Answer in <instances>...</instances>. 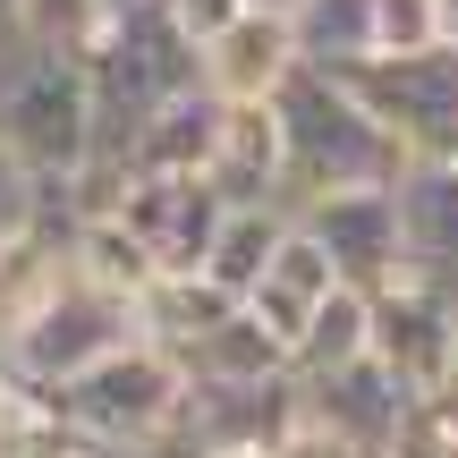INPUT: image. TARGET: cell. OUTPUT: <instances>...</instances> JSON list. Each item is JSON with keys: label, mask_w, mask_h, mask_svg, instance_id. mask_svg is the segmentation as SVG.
<instances>
[{"label": "cell", "mask_w": 458, "mask_h": 458, "mask_svg": "<svg viewBox=\"0 0 458 458\" xmlns=\"http://www.w3.org/2000/svg\"><path fill=\"white\" fill-rule=\"evenodd\" d=\"M272 111H280V136H289V179H280V213L289 221L306 204L340 196V187H399L408 179V145L331 68H297Z\"/></svg>", "instance_id": "6da1fadb"}, {"label": "cell", "mask_w": 458, "mask_h": 458, "mask_svg": "<svg viewBox=\"0 0 458 458\" xmlns=\"http://www.w3.org/2000/svg\"><path fill=\"white\" fill-rule=\"evenodd\" d=\"M0 136L43 187H77L102 162V102L77 51H43V43L0 51Z\"/></svg>", "instance_id": "7a4b0ae2"}, {"label": "cell", "mask_w": 458, "mask_h": 458, "mask_svg": "<svg viewBox=\"0 0 458 458\" xmlns=\"http://www.w3.org/2000/svg\"><path fill=\"white\" fill-rule=\"evenodd\" d=\"M187 399H196L187 357L136 340V348H119V357H102L94 374H77L51 408H60L77 433H94V442H111V450L136 458V450L179 442V433H187Z\"/></svg>", "instance_id": "3957f363"}, {"label": "cell", "mask_w": 458, "mask_h": 458, "mask_svg": "<svg viewBox=\"0 0 458 458\" xmlns=\"http://www.w3.org/2000/svg\"><path fill=\"white\" fill-rule=\"evenodd\" d=\"M136 340H145L136 306H128V297H111V289H94V280L68 263V280L43 297V314H34V323L0 348V365H9L26 391L60 399L77 374H94L102 357H119V348H136Z\"/></svg>", "instance_id": "277c9868"}, {"label": "cell", "mask_w": 458, "mask_h": 458, "mask_svg": "<svg viewBox=\"0 0 458 458\" xmlns=\"http://www.w3.org/2000/svg\"><path fill=\"white\" fill-rule=\"evenodd\" d=\"M374 357L416 399H450L458 391V280L450 272L399 263L374 289Z\"/></svg>", "instance_id": "5b68a950"}, {"label": "cell", "mask_w": 458, "mask_h": 458, "mask_svg": "<svg viewBox=\"0 0 458 458\" xmlns=\"http://www.w3.org/2000/svg\"><path fill=\"white\" fill-rule=\"evenodd\" d=\"M340 85L408 145V162H450L458 153V43L416 51V60H357Z\"/></svg>", "instance_id": "8992f818"}, {"label": "cell", "mask_w": 458, "mask_h": 458, "mask_svg": "<svg viewBox=\"0 0 458 458\" xmlns=\"http://www.w3.org/2000/svg\"><path fill=\"white\" fill-rule=\"evenodd\" d=\"M323 238V255L340 263V280L348 289H365L374 297L382 280L408 263V221H399V187H340V196H323V204H306L297 213Z\"/></svg>", "instance_id": "52a82bcc"}, {"label": "cell", "mask_w": 458, "mask_h": 458, "mask_svg": "<svg viewBox=\"0 0 458 458\" xmlns=\"http://www.w3.org/2000/svg\"><path fill=\"white\" fill-rule=\"evenodd\" d=\"M297 68H306L297 26H289V17L246 9L221 43H204V94L229 102V111H238V102H280V85H289Z\"/></svg>", "instance_id": "ba28073f"}, {"label": "cell", "mask_w": 458, "mask_h": 458, "mask_svg": "<svg viewBox=\"0 0 458 458\" xmlns=\"http://www.w3.org/2000/svg\"><path fill=\"white\" fill-rule=\"evenodd\" d=\"M408 408H416V391H408L382 357L348 365V374H331V382H306V416H323V425L340 433V442H357L365 458H391Z\"/></svg>", "instance_id": "9c48e42d"}, {"label": "cell", "mask_w": 458, "mask_h": 458, "mask_svg": "<svg viewBox=\"0 0 458 458\" xmlns=\"http://www.w3.org/2000/svg\"><path fill=\"white\" fill-rule=\"evenodd\" d=\"M331 289H348L340 263L323 255V238H314L306 221H289V238H280V255H272V272H263V289L246 297V306L272 323V340H289V365H297V340H306L314 306H323Z\"/></svg>", "instance_id": "30bf717a"}, {"label": "cell", "mask_w": 458, "mask_h": 458, "mask_svg": "<svg viewBox=\"0 0 458 458\" xmlns=\"http://www.w3.org/2000/svg\"><path fill=\"white\" fill-rule=\"evenodd\" d=\"M280 179H289V136H280L272 102H221V153H213V187L229 204H280Z\"/></svg>", "instance_id": "8fae6325"}, {"label": "cell", "mask_w": 458, "mask_h": 458, "mask_svg": "<svg viewBox=\"0 0 458 458\" xmlns=\"http://www.w3.org/2000/svg\"><path fill=\"white\" fill-rule=\"evenodd\" d=\"M213 153H221V102L213 94H179L136 128L128 170H153V179H213Z\"/></svg>", "instance_id": "7c38bea8"}, {"label": "cell", "mask_w": 458, "mask_h": 458, "mask_svg": "<svg viewBox=\"0 0 458 458\" xmlns=\"http://www.w3.org/2000/svg\"><path fill=\"white\" fill-rule=\"evenodd\" d=\"M399 221H408V263L458 280V153L450 162H408V179H399Z\"/></svg>", "instance_id": "4fadbf2b"}, {"label": "cell", "mask_w": 458, "mask_h": 458, "mask_svg": "<svg viewBox=\"0 0 458 458\" xmlns=\"http://www.w3.org/2000/svg\"><path fill=\"white\" fill-rule=\"evenodd\" d=\"M238 314V297L213 289L204 272H162L145 289V306H136V323H145V340L153 348H170V357H187L196 340H213V331Z\"/></svg>", "instance_id": "5bb4252c"}, {"label": "cell", "mask_w": 458, "mask_h": 458, "mask_svg": "<svg viewBox=\"0 0 458 458\" xmlns=\"http://www.w3.org/2000/svg\"><path fill=\"white\" fill-rule=\"evenodd\" d=\"M280 238H289V213H280V204H229L213 255H204V280H213V289H229V297L246 306V297L263 289V272H272Z\"/></svg>", "instance_id": "9a60e30c"}, {"label": "cell", "mask_w": 458, "mask_h": 458, "mask_svg": "<svg viewBox=\"0 0 458 458\" xmlns=\"http://www.w3.org/2000/svg\"><path fill=\"white\" fill-rule=\"evenodd\" d=\"M187 374L196 382H280V374H297V365H289V340H272V323H263L255 306H238L213 340L187 348Z\"/></svg>", "instance_id": "2e32d148"}, {"label": "cell", "mask_w": 458, "mask_h": 458, "mask_svg": "<svg viewBox=\"0 0 458 458\" xmlns=\"http://www.w3.org/2000/svg\"><path fill=\"white\" fill-rule=\"evenodd\" d=\"M374 357V297L365 289H331L323 306H314L306 340H297V382H331L348 374V365Z\"/></svg>", "instance_id": "e0dca14e"}, {"label": "cell", "mask_w": 458, "mask_h": 458, "mask_svg": "<svg viewBox=\"0 0 458 458\" xmlns=\"http://www.w3.org/2000/svg\"><path fill=\"white\" fill-rule=\"evenodd\" d=\"M68 263H77L94 289H111V297H128V306H145V289L162 280V255H153L145 238H136L128 221H77V238H68Z\"/></svg>", "instance_id": "ac0fdd59"}, {"label": "cell", "mask_w": 458, "mask_h": 458, "mask_svg": "<svg viewBox=\"0 0 458 458\" xmlns=\"http://www.w3.org/2000/svg\"><path fill=\"white\" fill-rule=\"evenodd\" d=\"M289 26H297V51H306V68H331V77H348L357 60H374V0H306Z\"/></svg>", "instance_id": "d6986e66"}, {"label": "cell", "mask_w": 458, "mask_h": 458, "mask_svg": "<svg viewBox=\"0 0 458 458\" xmlns=\"http://www.w3.org/2000/svg\"><path fill=\"white\" fill-rule=\"evenodd\" d=\"M442 43V0H374V60H416Z\"/></svg>", "instance_id": "ffe728a7"}, {"label": "cell", "mask_w": 458, "mask_h": 458, "mask_svg": "<svg viewBox=\"0 0 458 458\" xmlns=\"http://www.w3.org/2000/svg\"><path fill=\"white\" fill-rule=\"evenodd\" d=\"M94 34H102V0H26V43L85 51Z\"/></svg>", "instance_id": "44dd1931"}, {"label": "cell", "mask_w": 458, "mask_h": 458, "mask_svg": "<svg viewBox=\"0 0 458 458\" xmlns=\"http://www.w3.org/2000/svg\"><path fill=\"white\" fill-rule=\"evenodd\" d=\"M391 458H458V391L450 399H416L399 442H391Z\"/></svg>", "instance_id": "7402d4cb"}, {"label": "cell", "mask_w": 458, "mask_h": 458, "mask_svg": "<svg viewBox=\"0 0 458 458\" xmlns=\"http://www.w3.org/2000/svg\"><path fill=\"white\" fill-rule=\"evenodd\" d=\"M43 221V179H34L26 162H17V145L0 136V238H17V229Z\"/></svg>", "instance_id": "603a6c76"}, {"label": "cell", "mask_w": 458, "mask_h": 458, "mask_svg": "<svg viewBox=\"0 0 458 458\" xmlns=\"http://www.w3.org/2000/svg\"><path fill=\"white\" fill-rule=\"evenodd\" d=\"M238 17H246V0H170V26H179L196 51H204V43H221Z\"/></svg>", "instance_id": "cb8c5ba5"}, {"label": "cell", "mask_w": 458, "mask_h": 458, "mask_svg": "<svg viewBox=\"0 0 458 458\" xmlns=\"http://www.w3.org/2000/svg\"><path fill=\"white\" fill-rule=\"evenodd\" d=\"M26 458H128V450H111V442H94V433H77L60 408H51V425L34 433V450Z\"/></svg>", "instance_id": "d4e9b609"}, {"label": "cell", "mask_w": 458, "mask_h": 458, "mask_svg": "<svg viewBox=\"0 0 458 458\" xmlns=\"http://www.w3.org/2000/svg\"><path fill=\"white\" fill-rule=\"evenodd\" d=\"M272 458H365V450H357V442H340L323 416H297V425H289V442H280Z\"/></svg>", "instance_id": "484cf974"}, {"label": "cell", "mask_w": 458, "mask_h": 458, "mask_svg": "<svg viewBox=\"0 0 458 458\" xmlns=\"http://www.w3.org/2000/svg\"><path fill=\"white\" fill-rule=\"evenodd\" d=\"M26 43V0H0V51Z\"/></svg>", "instance_id": "4316f807"}, {"label": "cell", "mask_w": 458, "mask_h": 458, "mask_svg": "<svg viewBox=\"0 0 458 458\" xmlns=\"http://www.w3.org/2000/svg\"><path fill=\"white\" fill-rule=\"evenodd\" d=\"M246 9H263V17H297L306 0H246Z\"/></svg>", "instance_id": "83f0119b"}, {"label": "cell", "mask_w": 458, "mask_h": 458, "mask_svg": "<svg viewBox=\"0 0 458 458\" xmlns=\"http://www.w3.org/2000/svg\"><path fill=\"white\" fill-rule=\"evenodd\" d=\"M9 399H17V374H9V365H0V416H9Z\"/></svg>", "instance_id": "f1b7e54d"}, {"label": "cell", "mask_w": 458, "mask_h": 458, "mask_svg": "<svg viewBox=\"0 0 458 458\" xmlns=\"http://www.w3.org/2000/svg\"><path fill=\"white\" fill-rule=\"evenodd\" d=\"M442 34H450V43H458V0H442Z\"/></svg>", "instance_id": "f546056e"}, {"label": "cell", "mask_w": 458, "mask_h": 458, "mask_svg": "<svg viewBox=\"0 0 458 458\" xmlns=\"http://www.w3.org/2000/svg\"><path fill=\"white\" fill-rule=\"evenodd\" d=\"M204 458H272V450H204Z\"/></svg>", "instance_id": "4dcf8cb0"}]
</instances>
